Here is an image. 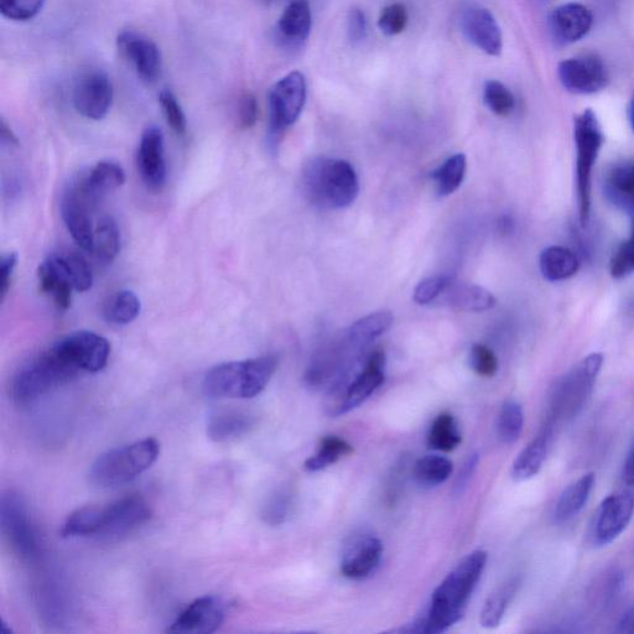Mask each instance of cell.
<instances>
[{
  "mask_svg": "<svg viewBox=\"0 0 634 634\" xmlns=\"http://www.w3.org/2000/svg\"><path fill=\"white\" fill-rule=\"evenodd\" d=\"M121 252V232L111 216L98 220L93 233L92 254L103 263H112Z\"/></svg>",
  "mask_w": 634,
  "mask_h": 634,
  "instance_id": "836d02e7",
  "label": "cell"
},
{
  "mask_svg": "<svg viewBox=\"0 0 634 634\" xmlns=\"http://www.w3.org/2000/svg\"><path fill=\"white\" fill-rule=\"evenodd\" d=\"M254 418L241 410L225 409L210 415L207 436L217 444H228L251 433Z\"/></svg>",
  "mask_w": 634,
  "mask_h": 634,
  "instance_id": "cb8c5ba5",
  "label": "cell"
},
{
  "mask_svg": "<svg viewBox=\"0 0 634 634\" xmlns=\"http://www.w3.org/2000/svg\"><path fill=\"white\" fill-rule=\"evenodd\" d=\"M517 585L518 582L516 580L509 581L488 597L481 611L480 622L482 627L493 630V628L501 625L509 602H511L513 595L516 594Z\"/></svg>",
  "mask_w": 634,
  "mask_h": 634,
  "instance_id": "74e56055",
  "label": "cell"
},
{
  "mask_svg": "<svg viewBox=\"0 0 634 634\" xmlns=\"http://www.w3.org/2000/svg\"><path fill=\"white\" fill-rule=\"evenodd\" d=\"M595 482V474L590 472L566 487L555 504L554 517L556 521L568 522L578 516L589 502Z\"/></svg>",
  "mask_w": 634,
  "mask_h": 634,
  "instance_id": "f1b7e54d",
  "label": "cell"
},
{
  "mask_svg": "<svg viewBox=\"0 0 634 634\" xmlns=\"http://www.w3.org/2000/svg\"><path fill=\"white\" fill-rule=\"evenodd\" d=\"M441 301L451 308L469 311V313H483L492 309L497 303L491 291L480 285L455 283L454 280L441 295Z\"/></svg>",
  "mask_w": 634,
  "mask_h": 634,
  "instance_id": "484cf974",
  "label": "cell"
},
{
  "mask_svg": "<svg viewBox=\"0 0 634 634\" xmlns=\"http://www.w3.org/2000/svg\"><path fill=\"white\" fill-rule=\"evenodd\" d=\"M560 82L576 95H594L604 90L608 83V72L604 62L595 55L573 57L560 62Z\"/></svg>",
  "mask_w": 634,
  "mask_h": 634,
  "instance_id": "2e32d148",
  "label": "cell"
},
{
  "mask_svg": "<svg viewBox=\"0 0 634 634\" xmlns=\"http://www.w3.org/2000/svg\"><path fill=\"white\" fill-rule=\"evenodd\" d=\"M408 10L403 4L394 3L383 9L378 19V27L387 36L403 33L408 25Z\"/></svg>",
  "mask_w": 634,
  "mask_h": 634,
  "instance_id": "c3c4849f",
  "label": "cell"
},
{
  "mask_svg": "<svg viewBox=\"0 0 634 634\" xmlns=\"http://www.w3.org/2000/svg\"><path fill=\"white\" fill-rule=\"evenodd\" d=\"M152 508L140 496H128L100 508L96 537L118 540L132 534L152 518Z\"/></svg>",
  "mask_w": 634,
  "mask_h": 634,
  "instance_id": "8fae6325",
  "label": "cell"
},
{
  "mask_svg": "<svg viewBox=\"0 0 634 634\" xmlns=\"http://www.w3.org/2000/svg\"><path fill=\"white\" fill-rule=\"evenodd\" d=\"M227 604L221 597L207 595L192 601L168 628L176 634L215 633L225 621Z\"/></svg>",
  "mask_w": 634,
  "mask_h": 634,
  "instance_id": "5bb4252c",
  "label": "cell"
},
{
  "mask_svg": "<svg viewBox=\"0 0 634 634\" xmlns=\"http://www.w3.org/2000/svg\"><path fill=\"white\" fill-rule=\"evenodd\" d=\"M101 199L93 194L87 185L86 175L79 176L66 186L61 199V216L67 230L82 249L92 252L93 233V211Z\"/></svg>",
  "mask_w": 634,
  "mask_h": 634,
  "instance_id": "9c48e42d",
  "label": "cell"
},
{
  "mask_svg": "<svg viewBox=\"0 0 634 634\" xmlns=\"http://www.w3.org/2000/svg\"><path fill=\"white\" fill-rule=\"evenodd\" d=\"M60 268L64 270L69 278L72 287L79 293H85L92 288L93 274L90 264L80 253L69 252L54 254L53 256Z\"/></svg>",
  "mask_w": 634,
  "mask_h": 634,
  "instance_id": "f35d334b",
  "label": "cell"
},
{
  "mask_svg": "<svg viewBox=\"0 0 634 634\" xmlns=\"http://www.w3.org/2000/svg\"><path fill=\"white\" fill-rule=\"evenodd\" d=\"M382 555L383 544L376 535H353L342 552L341 573L351 580L366 579L377 570Z\"/></svg>",
  "mask_w": 634,
  "mask_h": 634,
  "instance_id": "e0dca14e",
  "label": "cell"
},
{
  "mask_svg": "<svg viewBox=\"0 0 634 634\" xmlns=\"http://www.w3.org/2000/svg\"><path fill=\"white\" fill-rule=\"evenodd\" d=\"M367 19L365 13L361 9H352L348 15L347 33L348 39L353 44H360L367 38Z\"/></svg>",
  "mask_w": 634,
  "mask_h": 634,
  "instance_id": "db71d44e",
  "label": "cell"
},
{
  "mask_svg": "<svg viewBox=\"0 0 634 634\" xmlns=\"http://www.w3.org/2000/svg\"><path fill=\"white\" fill-rule=\"evenodd\" d=\"M313 25L311 9L308 0H293L284 9L278 22L279 38L289 45L303 44L309 38Z\"/></svg>",
  "mask_w": 634,
  "mask_h": 634,
  "instance_id": "4316f807",
  "label": "cell"
},
{
  "mask_svg": "<svg viewBox=\"0 0 634 634\" xmlns=\"http://www.w3.org/2000/svg\"><path fill=\"white\" fill-rule=\"evenodd\" d=\"M576 145V201L582 227L589 225L591 217L592 171L604 145V133L592 109L579 114L574 121Z\"/></svg>",
  "mask_w": 634,
  "mask_h": 634,
  "instance_id": "52a82bcc",
  "label": "cell"
},
{
  "mask_svg": "<svg viewBox=\"0 0 634 634\" xmlns=\"http://www.w3.org/2000/svg\"><path fill=\"white\" fill-rule=\"evenodd\" d=\"M160 443L157 439L147 438L133 444L121 446L103 452L93 462L90 481L102 490L128 485L149 470L158 460Z\"/></svg>",
  "mask_w": 634,
  "mask_h": 634,
  "instance_id": "5b68a950",
  "label": "cell"
},
{
  "mask_svg": "<svg viewBox=\"0 0 634 634\" xmlns=\"http://www.w3.org/2000/svg\"><path fill=\"white\" fill-rule=\"evenodd\" d=\"M353 448L346 440L337 436H326L321 440L319 451L305 461V470L317 472L336 464L342 457L351 455Z\"/></svg>",
  "mask_w": 634,
  "mask_h": 634,
  "instance_id": "ab89813d",
  "label": "cell"
},
{
  "mask_svg": "<svg viewBox=\"0 0 634 634\" xmlns=\"http://www.w3.org/2000/svg\"><path fill=\"white\" fill-rule=\"evenodd\" d=\"M119 53L131 62L137 75L145 82L157 81L163 69L161 53L153 40L135 31L124 30L117 38Z\"/></svg>",
  "mask_w": 634,
  "mask_h": 634,
  "instance_id": "ac0fdd59",
  "label": "cell"
},
{
  "mask_svg": "<svg viewBox=\"0 0 634 634\" xmlns=\"http://www.w3.org/2000/svg\"><path fill=\"white\" fill-rule=\"evenodd\" d=\"M623 480L627 485H634V444L631 451L628 452L625 466H623Z\"/></svg>",
  "mask_w": 634,
  "mask_h": 634,
  "instance_id": "680465c9",
  "label": "cell"
},
{
  "mask_svg": "<svg viewBox=\"0 0 634 634\" xmlns=\"http://www.w3.org/2000/svg\"><path fill=\"white\" fill-rule=\"evenodd\" d=\"M100 507H82L76 509L62 524L61 535L64 538L96 537Z\"/></svg>",
  "mask_w": 634,
  "mask_h": 634,
  "instance_id": "b9f144b4",
  "label": "cell"
},
{
  "mask_svg": "<svg viewBox=\"0 0 634 634\" xmlns=\"http://www.w3.org/2000/svg\"><path fill=\"white\" fill-rule=\"evenodd\" d=\"M553 425L548 423L543 430L530 441L512 466L514 481L523 482L537 476L547 459L550 440H552Z\"/></svg>",
  "mask_w": 634,
  "mask_h": 634,
  "instance_id": "d4e9b609",
  "label": "cell"
},
{
  "mask_svg": "<svg viewBox=\"0 0 634 634\" xmlns=\"http://www.w3.org/2000/svg\"><path fill=\"white\" fill-rule=\"evenodd\" d=\"M59 342L83 373L101 372L111 356V344L96 332H72Z\"/></svg>",
  "mask_w": 634,
  "mask_h": 634,
  "instance_id": "ffe728a7",
  "label": "cell"
},
{
  "mask_svg": "<svg viewBox=\"0 0 634 634\" xmlns=\"http://www.w3.org/2000/svg\"><path fill=\"white\" fill-rule=\"evenodd\" d=\"M617 632L634 634V604L623 613L618 622Z\"/></svg>",
  "mask_w": 634,
  "mask_h": 634,
  "instance_id": "6f0895ef",
  "label": "cell"
},
{
  "mask_svg": "<svg viewBox=\"0 0 634 634\" xmlns=\"http://www.w3.org/2000/svg\"><path fill=\"white\" fill-rule=\"evenodd\" d=\"M160 107L163 109L166 123L175 134L184 137L187 131V121L183 107L173 92L164 90L159 95Z\"/></svg>",
  "mask_w": 634,
  "mask_h": 634,
  "instance_id": "f6af8a7d",
  "label": "cell"
},
{
  "mask_svg": "<svg viewBox=\"0 0 634 634\" xmlns=\"http://www.w3.org/2000/svg\"><path fill=\"white\" fill-rule=\"evenodd\" d=\"M113 98V83L106 72L91 70L77 80L72 102L82 117L102 121L111 111Z\"/></svg>",
  "mask_w": 634,
  "mask_h": 634,
  "instance_id": "7c38bea8",
  "label": "cell"
},
{
  "mask_svg": "<svg viewBox=\"0 0 634 634\" xmlns=\"http://www.w3.org/2000/svg\"><path fill=\"white\" fill-rule=\"evenodd\" d=\"M623 586H625V575H623L620 569H613L608 571L605 578L601 581L599 591H597V597L601 601L602 605L611 604L613 600H616L617 596H620Z\"/></svg>",
  "mask_w": 634,
  "mask_h": 634,
  "instance_id": "816d5d0a",
  "label": "cell"
},
{
  "mask_svg": "<svg viewBox=\"0 0 634 634\" xmlns=\"http://www.w3.org/2000/svg\"><path fill=\"white\" fill-rule=\"evenodd\" d=\"M278 360L274 356L221 363L206 373L202 388L215 399H251L267 388Z\"/></svg>",
  "mask_w": 634,
  "mask_h": 634,
  "instance_id": "277c9868",
  "label": "cell"
},
{
  "mask_svg": "<svg viewBox=\"0 0 634 634\" xmlns=\"http://www.w3.org/2000/svg\"><path fill=\"white\" fill-rule=\"evenodd\" d=\"M524 426L522 405L514 399H508L502 405L497 420V435L503 444L512 445L521 438Z\"/></svg>",
  "mask_w": 634,
  "mask_h": 634,
  "instance_id": "60d3db41",
  "label": "cell"
},
{
  "mask_svg": "<svg viewBox=\"0 0 634 634\" xmlns=\"http://www.w3.org/2000/svg\"><path fill=\"white\" fill-rule=\"evenodd\" d=\"M0 522L5 538L20 559L33 561L38 558V535L31 522L27 503L19 493H4L0 503Z\"/></svg>",
  "mask_w": 634,
  "mask_h": 634,
  "instance_id": "30bf717a",
  "label": "cell"
},
{
  "mask_svg": "<svg viewBox=\"0 0 634 634\" xmlns=\"http://www.w3.org/2000/svg\"><path fill=\"white\" fill-rule=\"evenodd\" d=\"M454 278L449 275H436L422 280L414 290V301L419 305H428L438 300Z\"/></svg>",
  "mask_w": 634,
  "mask_h": 634,
  "instance_id": "681fc988",
  "label": "cell"
},
{
  "mask_svg": "<svg viewBox=\"0 0 634 634\" xmlns=\"http://www.w3.org/2000/svg\"><path fill=\"white\" fill-rule=\"evenodd\" d=\"M630 122H631V127L634 133V96L632 98L631 105H630Z\"/></svg>",
  "mask_w": 634,
  "mask_h": 634,
  "instance_id": "6125c7cd",
  "label": "cell"
},
{
  "mask_svg": "<svg viewBox=\"0 0 634 634\" xmlns=\"http://www.w3.org/2000/svg\"><path fill=\"white\" fill-rule=\"evenodd\" d=\"M0 137H2V142L5 144L14 145V147L19 145L17 135L13 133L4 119H2V126H0Z\"/></svg>",
  "mask_w": 634,
  "mask_h": 634,
  "instance_id": "91938a15",
  "label": "cell"
},
{
  "mask_svg": "<svg viewBox=\"0 0 634 634\" xmlns=\"http://www.w3.org/2000/svg\"><path fill=\"white\" fill-rule=\"evenodd\" d=\"M607 200L634 218V160H621L612 164L604 175Z\"/></svg>",
  "mask_w": 634,
  "mask_h": 634,
  "instance_id": "603a6c76",
  "label": "cell"
},
{
  "mask_svg": "<svg viewBox=\"0 0 634 634\" xmlns=\"http://www.w3.org/2000/svg\"><path fill=\"white\" fill-rule=\"evenodd\" d=\"M394 317L389 311H377L353 322L345 331V336L358 350H365L374 340L391 329Z\"/></svg>",
  "mask_w": 634,
  "mask_h": 634,
  "instance_id": "4dcf8cb0",
  "label": "cell"
},
{
  "mask_svg": "<svg viewBox=\"0 0 634 634\" xmlns=\"http://www.w3.org/2000/svg\"><path fill=\"white\" fill-rule=\"evenodd\" d=\"M483 100L486 106L497 116L507 117L516 108V98L509 88L502 82L490 80L485 83L483 88Z\"/></svg>",
  "mask_w": 634,
  "mask_h": 634,
  "instance_id": "7bdbcfd3",
  "label": "cell"
},
{
  "mask_svg": "<svg viewBox=\"0 0 634 634\" xmlns=\"http://www.w3.org/2000/svg\"><path fill=\"white\" fill-rule=\"evenodd\" d=\"M308 86L299 71L280 79L269 92V140L277 144L282 134L298 121L303 112Z\"/></svg>",
  "mask_w": 634,
  "mask_h": 634,
  "instance_id": "ba28073f",
  "label": "cell"
},
{
  "mask_svg": "<svg viewBox=\"0 0 634 634\" xmlns=\"http://www.w3.org/2000/svg\"><path fill=\"white\" fill-rule=\"evenodd\" d=\"M467 170L465 154L452 155L431 174L440 196H449L460 189Z\"/></svg>",
  "mask_w": 634,
  "mask_h": 634,
  "instance_id": "d590c367",
  "label": "cell"
},
{
  "mask_svg": "<svg viewBox=\"0 0 634 634\" xmlns=\"http://www.w3.org/2000/svg\"><path fill=\"white\" fill-rule=\"evenodd\" d=\"M610 273L615 279H623L634 273V218L630 237L613 253Z\"/></svg>",
  "mask_w": 634,
  "mask_h": 634,
  "instance_id": "bcb514c9",
  "label": "cell"
},
{
  "mask_svg": "<svg viewBox=\"0 0 634 634\" xmlns=\"http://www.w3.org/2000/svg\"><path fill=\"white\" fill-rule=\"evenodd\" d=\"M470 366L478 376L492 378L498 371V358L490 347L476 344L470 353Z\"/></svg>",
  "mask_w": 634,
  "mask_h": 634,
  "instance_id": "f907efd6",
  "label": "cell"
},
{
  "mask_svg": "<svg viewBox=\"0 0 634 634\" xmlns=\"http://www.w3.org/2000/svg\"><path fill=\"white\" fill-rule=\"evenodd\" d=\"M18 264V254L8 253L2 258L0 263V295L2 300L7 298L10 288H12L15 268Z\"/></svg>",
  "mask_w": 634,
  "mask_h": 634,
  "instance_id": "11a10c76",
  "label": "cell"
},
{
  "mask_svg": "<svg viewBox=\"0 0 634 634\" xmlns=\"http://www.w3.org/2000/svg\"><path fill=\"white\" fill-rule=\"evenodd\" d=\"M81 374L79 366L57 341L15 374L12 397L15 403L27 405L74 381Z\"/></svg>",
  "mask_w": 634,
  "mask_h": 634,
  "instance_id": "3957f363",
  "label": "cell"
},
{
  "mask_svg": "<svg viewBox=\"0 0 634 634\" xmlns=\"http://www.w3.org/2000/svg\"><path fill=\"white\" fill-rule=\"evenodd\" d=\"M38 279L41 293L50 296L57 310L66 311L70 309L72 291L75 289L53 256L40 264Z\"/></svg>",
  "mask_w": 634,
  "mask_h": 634,
  "instance_id": "83f0119b",
  "label": "cell"
},
{
  "mask_svg": "<svg viewBox=\"0 0 634 634\" xmlns=\"http://www.w3.org/2000/svg\"><path fill=\"white\" fill-rule=\"evenodd\" d=\"M461 29L470 43L490 56L501 55L502 31L490 10L480 7L466 9L461 17Z\"/></svg>",
  "mask_w": 634,
  "mask_h": 634,
  "instance_id": "44dd1931",
  "label": "cell"
},
{
  "mask_svg": "<svg viewBox=\"0 0 634 634\" xmlns=\"http://www.w3.org/2000/svg\"><path fill=\"white\" fill-rule=\"evenodd\" d=\"M140 310L142 304L132 290H119L106 300L102 314L108 324L126 326L137 319Z\"/></svg>",
  "mask_w": 634,
  "mask_h": 634,
  "instance_id": "1f68e13d",
  "label": "cell"
},
{
  "mask_svg": "<svg viewBox=\"0 0 634 634\" xmlns=\"http://www.w3.org/2000/svg\"><path fill=\"white\" fill-rule=\"evenodd\" d=\"M512 225L513 223L511 221V218L503 217L502 220L500 221V230L503 233H508L509 231H511Z\"/></svg>",
  "mask_w": 634,
  "mask_h": 634,
  "instance_id": "94428289",
  "label": "cell"
},
{
  "mask_svg": "<svg viewBox=\"0 0 634 634\" xmlns=\"http://www.w3.org/2000/svg\"><path fill=\"white\" fill-rule=\"evenodd\" d=\"M539 268L548 282H563L579 272L580 261L571 249L550 246L540 254Z\"/></svg>",
  "mask_w": 634,
  "mask_h": 634,
  "instance_id": "f546056e",
  "label": "cell"
},
{
  "mask_svg": "<svg viewBox=\"0 0 634 634\" xmlns=\"http://www.w3.org/2000/svg\"><path fill=\"white\" fill-rule=\"evenodd\" d=\"M259 107L257 98L252 93L242 96L238 105V126L241 129H251L258 121Z\"/></svg>",
  "mask_w": 634,
  "mask_h": 634,
  "instance_id": "f5cc1de1",
  "label": "cell"
},
{
  "mask_svg": "<svg viewBox=\"0 0 634 634\" xmlns=\"http://www.w3.org/2000/svg\"><path fill=\"white\" fill-rule=\"evenodd\" d=\"M488 554L476 550L465 556L446 576L431 597L426 616L420 617L424 634H439L449 630L464 617L467 604L486 568Z\"/></svg>",
  "mask_w": 634,
  "mask_h": 634,
  "instance_id": "6da1fadb",
  "label": "cell"
},
{
  "mask_svg": "<svg viewBox=\"0 0 634 634\" xmlns=\"http://www.w3.org/2000/svg\"><path fill=\"white\" fill-rule=\"evenodd\" d=\"M594 18L585 5L569 3L556 8L549 18L550 33L561 44L576 43L589 33Z\"/></svg>",
  "mask_w": 634,
  "mask_h": 634,
  "instance_id": "7402d4cb",
  "label": "cell"
},
{
  "mask_svg": "<svg viewBox=\"0 0 634 634\" xmlns=\"http://www.w3.org/2000/svg\"><path fill=\"white\" fill-rule=\"evenodd\" d=\"M137 165L145 187L158 194L166 183V161L164 135L160 128L152 126L145 129L140 138Z\"/></svg>",
  "mask_w": 634,
  "mask_h": 634,
  "instance_id": "d6986e66",
  "label": "cell"
},
{
  "mask_svg": "<svg viewBox=\"0 0 634 634\" xmlns=\"http://www.w3.org/2000/svg\"><path fill=\"white\" fill-rule=\"evenodd\" d=\"M634 514V495L630 491L612 493L596 513L592 537L600 547L611 544L625 532Z\"/></svg>",
  "mask_w": 634,
  "mask_h": 634,
  "instance_id": "9a60e30c",
  "label": "cell"
},
{
  "mask_svg": "<svg viewBox=\"0 0 634 634\" xmlns=\"http://www.w3.org/2000/svg\"><path fill=\"white\" fill-rule=\"evenodd\" d=\"M454 464L448 457L428 455L415 462L413 476L418 485L436 487L449 480Z\"/></svg>",
  "mask_w": 634,
  "mask_h": 634,
  "instance_id": "e575fe53",
  "label": "cell"
},
{
  "mask_svg": "<svg viewBox=\"0 0 634 634\" xmlns=\"http://www.w3.org/2000/svg\"><path fill=\"white\" fill-rule=\"evenodd\" d=\"M462 438L454 415L450 413L440 414L431 425L428 434V445L430 449L450 452L454 451L461 444Z\"/></svg>",
  "mask_w": 634,
  "mask_h": 634,
  "instance_id": "8d00e7d4",
  "label": "cell"
},
{
  "mask_svg": "<svg viewBox=\"0 0 634 634\" xmlns=\"http://www.w3.org/2000/svg\"><path fill=\"white\" fill-rule=\"evenodd\" d=\"M86 181L93 194L102 200L107 194L118 190L126 183V171L114 161L102 160L88 171Z\"/></svg>",
  "mask_w": 634,
  "mask_h": 634,
  "instance_id": "d6a6232c",
  "label": "cell"
},
{
  "mask_svg": "<svg viewBox=\"0 0 634 634\" xmlns=\"http://www.w3.org/2000/svg\"><path fill=\"white\" fill-rule=\"evenodd\" d=\"M303 195L322 210H341L351 206L360 194V180L350 161L314 158L301 173Z\"/></svg>",
  "mask_w": 634,
  "mask_h": 634,
  "instance_id": "7a4b0ae2",
  "label": "cell"
},
{
  "mask_svg": "<svg viewBox=\"0 0 634 634\" xmlns=\"http://www.w3.org/2000/svg\"><path fill=\"white\" fill-rule=\"evenodd\" d=\"M478 460H480V457H478L477 454H472L469 456V459L465 461V464L462 466L460 474L457 476L455 482V492L457 495L464 492L467 485H469L472 475L475 474L477 469Z\"/></svg>",
  "mask_w": 634,
  "mask_h": 634,
  "instance_id": "9f6ffc18",
  "label": "cell"
},
{
  "mask_svg": "<svg viewBox=\"0 0 634 634\" xmlns=\"http://www.w3.org/2000/svg\"><path fill=\"white\" fill-rule=\"evenodd\" d=\"M604 365L601 353H591L570 370L556 379L550 392L548 423L573 419L584 409L590 399L597 377Z\"/></svg>",
  "mask_w": 634,
  "mask_h": 634,
  "instance_id": "8992f818",
  "label": "cell"
},
{
  "mask_svg": "<svg viewBox=\"0 0 634 634\" xmlns=\"http://www.w3.org/2000/svg\"><path fill=\"white\" fill-rule=\"evenodd\" d=\"M46 0H0L3 17L14 22H28L43 9Z\"/></svg>",
  "mask_w": 634,
  "mask_h": 634,
  "instance_id": "7dc6e473",
  "label": "cell"
},
{
  "mask_svg": "<svg viewBox=\"0 0 634 634\" xmlns=\"http://www.w3.org/2000/svg\"><path fill=\"white\" fill-rule=\"evenodd\" d=\"M12 628H8V623L5 622L4 620H2V633L3 634H10L12 633Z\"/></svg>",
  "mask_w": 634,
  "mask_h": 634,
  "instance_id": "be15d7a7",
  "label": "cell"
},
{
  "mask_svg": "<svg viewBox=\"0 0 634 634\" xmlns=\"http://www.w3.org/2000/svg\"><path fill=\"white\" fill-rule=\"evenodd\" d=\"M293 508V497L288 490H278L265 502L262 509L263 521L269 526H280L287 522Z\"/></svg>",
  "mask_w": 634,
  "mask_h": 634,
  "instance_id": "ee69618b",
  "label": "cell"
},
{
  "mask_svg": "<svg viewBox=\"0 0 634 634\" xmlns=\"http://www.w3.org/2000/svg\"><path fill=\"white\" fill-rule=\"evenodd\" d=\"M386 379V355L382 350H376L367 357L362 370L347 383L340 402L331 410L332 415H344L360 407L367 399L382 387Z\"/></svg>",
  "mask_w": 634,
  "mask_h": 634,
  "instance_id": "4fadbf2b",
  "label": "cell"
}]
</instances>
